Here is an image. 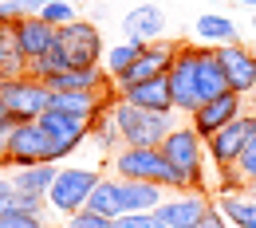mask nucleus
<instances>
[{
  "label": "nucleus",
  "mask_w": 256,
  "mask_h": 228,
  "mask_svg": "<svg viewBox=\"0 0 256 228\" xmlns=\"http://www.w3.org/2000/svg\"><path fill=\"white\" fill-rule=\"evenodd\" d=\"M60 228H110V217H102V213H95V209H79V213L64 217Z\"/></svg>",
  "instance_id": "28"
},
{
  "label": "nucleus",
  "mask_w": 256,
  "mask_h": 228,
  "mask_svg": "<svg viewBox=\"0 0 256 228\" xmlns=\"http://www.w3.org/2000/svg\"><path fill=\"white\" fill-rule=\"evenodd\" d=\"M98 169L91 165H60V173H56V181H52V189H48V205H52V213L56 217H71V213H79V209H87V197L91 189L98 185Z\"/></svg>",
  "instance_id": "4"
},
{
  "label": "nucleus",
  "mask_w": 256,
  "mask_h": 228,
  "mask_svg": "<svg viewBox=\"0 0 256 228\" xmlns=\"http://www.w3.org/2000/svg\"><path fill=\"white\" fill-rule=\"evenodd\" d=\"M217 55H221V67H224V79H228V91H236V95H252L256 87V55L248 43H224L217 47Z\"/></svg>",
  "instance_id": "14"
},
{
  "label": "nucleus",
  "mask_w": 256,
  "mask_h": 228,
  "mask_svg": "<svg viewBox=\"0 0 256 228\" xmlns=\"http://www.w3.org/2000/svg\"><path fill=\"white\" fill-rule=\"evenodd\" d=\"M170 95L174 110L190 118L201 102V79H197V43H178V55L170 67Z\"/></svg>",
  "instance_id": "6"
},
{
  "label": "nucleus",
  "mask_w": 256,
  "mask_h": 228,
  "mask_svg": "<svg viewBox=\"0 0 256 228\" xmlns=\"http://www.w3.org/2000/svg\"><path fill=\"white\" fill-rule=\"evenodd\" d=\"M16 75H28V59L16 43L12 24H0V79H16Z\"/></svg>",
  "instance_id": "24"
},
{
  "label": "nucleus",
  "mask_w": 256,
  "mask_h": 228,
  "mask_svg": "<svg viewBox=\"0 0 256 228\" xmlns=\"http://www.w3.org/2000/svg\"><path fill=\"white\" fill-rule=\"evenodd\" d=\"M60 165L56 162H40V165H24V169H12V185L28 197H48L52 181H56Z\"/></svg>",
  "instance_id": "21"
},
{
  "label": "nucleus",
  "mask_w": 256,
  "mask_h": 228,
  "mask_svg": "<svg viewBox=\"0 0 256 228\" xmlns=\"http://www.w3.org/2000/svg\"><path fill=\"white\" fill-rule=\"evenodd\" d=\"M122 32L126 39H166V12H162L154 0H146V4H134L126 16H122Z\"/></svg>",
  "instance_id": "16"
},
{
  "label": "nucleus",
  "mask_w": 256,
  "mask_h": 228,
  "mask_svg": "<svg viewBox=\"0 0 256 228\" xmlns=\"http://www.w3.org/2000/svg\"><path fill=\"white\" fill-rule=\"evenodd\" d=\"M12 32H16V43H20L24 59L32 63V59L48 55V51L56 47L60 28H52V24H48V20H40V16H24V20H16V24H12Z\"/></svg>",
  "instance_id": "15"
},
{
  "label": "nucleus",
  "mask_w": 256,
  "mask_h": 228,
  "mask_svg": "<svg viewBox=\"0 0 256 228\" xmlns=\"http://www.w3.org/2000/svg\"><path fill=\"white\" fill-rule=\"evenodd\" d=\"M162 228H166V225H162Z\"/></svg>",
  "instance_id": "42"
},
{
  "label": "nucleus",
  "mask_w": 256,
  "mask_h": 228,
  "mask_svg": "<svg viewBox=\"0 0 256 228\" xmlns=\"http://www.w3.org/2000/svg\"><path fill=\"white\" fill-rule=\"evenodd\" d=\"M106 98H114V95H102V91H52V106L48 110H67V114L91 118Z\"/></svg>",
  "instance_id": "22"
},
{
  "label": "nucleus",
  "mask_w": 256,
  "mask_h": 228,
  "mask_svg": "<svg viewBox=\"0 0 256 228\" xmlns=\"http://www.w3.org/2000/svg\"><path fill=\"white\" fill-rule=\"evenodd\" d=\"M110 169L126 181H154L162 189H178V173L170 169L158 146H122L118 154H110Z\"/></svg>",
  "instance_id": "3"
},
{
  "label": "nucleus",
  "mask_w": 256,
  "mask_h": 228,
  "mask_svg": "<svg viewBox=\"0 0 256 228\" xmlns=\"http://www.w3.org/2000/svg\"><path fill=\"white\" fill-rule=\"evenodd\" d=\"M252 55H256V43H252Z\"/></svg>",
  "instance_id": "39"
},
{
  "label": "nucleus",
  "mask_w": 256,
  "mask_h": 228,
  "mask_svg": "<svg viewBox=\"0 0 256 228\" xmlns=\"http://www.w3.org/2000/svg\"><path fill=\"white\" fill-rule=\"evenodd\" d=\"M236 169H240L244 181H256V130H252V138H248V146H244V154L236 158Z\"/></svg>",
  "instance_id": "32"
},
{
  "label": "nucleus",
  "mask_w": 256,
  "mask_h": 228,
  "mask_svg": "<svg viewBox=\"0 0 256 228\" xmlns=\"http://www.w3.org/2000/svg\"><path fill=\"white\" fill-rule=\"evenodd\" d=\"M122 102H134V106H146V110H174V95H170V75H158V79H146V83H134L126 91H118ZM178 114V110H174Z\"/></svg>",
  "instance_id": "17"
},
{
  "label": "nucleus",
  "mask_w": 256,
  "mask_h": 228,
  "mask_svg": "<svg viewBox=\"0 0 256 228\" xmlns=\"http://www.w3.org/2000/svg\"><path fill=\"white\" fill-rule=\"evenodd\" d=\"M20 201H24V193L12 185V177H0V217L4 213H20Z\"/></svg>",
  "instance_id": "30"
},
{
  "label": "nucleus",
  "mask_w": 256,
  "mask_h": 228,
  "mask_svg": "<svg viewBox=\"0 0 256 228\" xmlns=\"http://www.w3.org/2000/svg\"><path fill=\"white\" fill-rule=\"evenodd\" d=\"M166 154L170 169L178 173V193H193V189H205V165H209V154H205V138L193 130L190 122H178L174 130L166 134V142L158 146ZM209 193V189H205Z\"/></svg>",
  "instance_id": "1"
},
{
  "label": "nucleus",
  "mask_w": 256,
  "mask_h": 228,
  "mask_svg": "<svg viewBox=\"0 0 256 228\" xmlns=\"http://www.w3.org/2000/svg\"><path fill=\"white\" fill-rule=\"evenodd\" d=\"M193 35H197V43H205V47H224V43H240V32H236V24L221 16V12H205V16H197V24H193Z\"/></svg>",
  "instance_id": "20"
},
{
  "label": "nucleus",
  "mask_w": 256,
  "mask_h": 228,
  "mask_svg": "<svg viewBox=\"0 0 256 228\" xmlns=\"http://www.w3.org/2000/svg\"><path fill=\"white\" fill-rule=\"evenodd\" d=\"M44 4H52V0H44Z\"/></svg>",
  "instance_id": "40"
},
{
  "label": "nucleus",
  "mask_w": 256,
  "mask_h": 228,
  "mask_svg": "<svg viewBox=\"0 0 256 228\" xmlns=\"http://www.w3.org/2000/svg\"><path fill=\"white\" fill-rule=\"evenodd\" d=\"M110 228H162V221L154 213H122L110 221Z\"/></svg>",
  "instance_id": "29"
},
{
  "label": "nucleus",
  "mask_w": 256,
  "mask_h": 228,
  "mask_svg": "<svg viewBox=\"0 0 256 228\" xmlns=\"http://www.w3.org/2000/svg\"><path fill=\"white\" fill-rule=\"evenodd\" d=\"M174 55H178V39H150L142 51H138V59L114 79V91H126L134 83H146V79H158V75H170V67H174Z\"/></svg>",
  "instance_id": "10"
},
{
  "label": "nucleus",
  "mask_w": 256,
  "mask_h": 228,
  "mask_svg": "<svg viewBox=\"0 0 256 228\" xmlns=\"http://www.w3.org/2000/svg\"><path fill=\"white\" fill-rule=\"evenodd\" d=\"M118 193H122V213H154L166 201V189L154 185V181H126V177H118Z\"/></svg>",
  "instance_id": "19"
},
{
  "label": "nucleus",
  "mask_w": 256,
  "mask_h": 228,
  "mask_svg": "<svg viewBox=\"0 0 256 228\" xmlns=\"http://www.w3.org/2000/svg\"><path fill=\"white\" fill-rule=\"evenodd\" d=\"M114 98H118V95H114ZM114 98H106V102L98 106L95 114H91V130H87V142L95 146L98 154H106V158L122 150V134H118L114 114H110V102H114Z\"/></svg>",
  "instance_id": "18"
},
{
  "label": "nucleus",
  "mask_w": 256,
  "mask_h": 228,
  "mask_svg": "<svg viewBox=\"0 0 256 228\" xmlns=\"http://www.w3.org/2000/svg\"><path fill=\"white\" fill-rule=\"evenodd\" d=\"M146 47V39H122V43H114V47H106V63H102V71H106V79L114 83L122 71H126L134 59H138V51Z\"/></svg>",
  "instance_id": "26"
},
{
  "label": "nucleus",
  "mask_w": 256,
  "mask_h": 228,
  "mask_svg": "<svg viewBox=\"0 0 256 228\" xmlns=\"http://www.w3.org/2000/svg\"><path fill=\"white\" fill-rule=\"evenodd\" d=\"M40 20H48L52 28H67L71 20H79V16H75V0H52V4H44Z\"/></svg>",
  "instance_id": "27"
},
{
  "label": "nucleus",
  "mask_w": 256,
  "mask_h": 228,
  "mask_svg": "<svg viewBox=\"0 0 256 228\" xmlns=\"http://www.w3.org/2000/svg\"><path fill=\"white\" fill-rule=\"evenodd\" d=\"M87 209H95L102 217H122V193H118V177H98V185L87 197Z\"/></svg>",
  "instance_id": "25"
},
{
  "label": "nucleus",
  "mask_w": 256,
  "mask_h": 228,
  "mask_svg": "<svg viewBox=\"0 0 256 228\" xmlns=\"http://www.w3.org/2000/svg\"><path fill=\"white\" fill-rule=\"evenodd\" d=\"M0 106L8 118L16 122H32L52 106V87L40 83L32 75H16V79H0Z\"/></svg>",
  "instance_id": "5"
},
{
  "label": "nucleus",
  "mask_w": 256,
  "mask_h": 228,
  "mask_svg": "<svg viewBox=\"0 0 256 228\" xmlns=\"http://www.w3.org/2000/svg\"><path fill=\"white\" fill-rule=\"evenodd\" d=\"M24 16H28L24 0H0V24H16V20H24Z\"/></svg>",
  "instance_id": "33"
},
{
  "label": "nucleus",
  "mask_w": 256,
  "mask_h": 228,
  "mask_svg": "<svg viewBox=\"0 0 256 228\" xmlns=\"http://www.w3.org/2000/svg\"><path fill=\"white\" fill-rule=\"evenodd\" d=\"M40 126L52 138V158L64 165V158H71L79 146H87V130H91V118L83 114H67V110H44L40 114Z\"/></svg>",
  "instance_id": "9"
},
{
  "label": "nucleus",
  "mask_w": 256,
  "mask_h": 228,
  "mask_svg": "<svg viewBox=\"0 0 256 228\" xmlns=\"http://www.w3.org/2000/svg\"><path fill=\"white\" fill-rule=\"evenodd\" d=\"M213 205L232 228H256V201H248L244 193H217Z\"/></svg>",
  "instance_id": "23"
},
{
  "label": "nucleus",
  "mask_w": 256,
  "mask_h": 228,
  "mask_svg": "<svg viewBox=\"0 0 256 228\" xmlns=\"http://www.w3.org/2000/svg\"><path fill=\"white\" fill-rule=\"evenodd\" d=\"M252 130H256V114H252V110H244L240 118H232L228 126H221L213 138H205L209 165H213V169H228V165H236V158L244 154V146H248Z\"/></svg>",
  "instance_id": "8"
},
{
  "label": "nucleus",
  "mask_w": 256,
  "mask_h": 228,
  "mask_svg": "<svg viewBox=\"0 0 256 228\" xmlns=\"http://www.w3.org/2000/svg\"><path fill=\"white\" fill-rule=\"evenodd\" d=\"M40 162H56V158H52V138H48V130L40 126V118H32V122H20L12 130L8 154H4L0 165L4 169H24V165H40Z\"/></svg>",
  "instance_id": "7"
},
{
  "label": "nucleus",
  "mask_w": 256,
  "mask_h": 228,
  "mask_svg": "<svg viewBox=\"0 0 256 228\" xmlns=\"http://www.w3.org/2000/svg\"><path fill=\"white\" fill-rule=\"evenodd\" d=\"M248 110L256 114V87H252V95H248Z\"/></svg>",
  "instance_id": "36"
},
{
  "label": "nucleus",
  "mask_w": 256,
  "mask_h": 228,
  "mask_svg": "<svg viewBox=\"0 0 256 228\" xmlns=\"http://www.w3.org/2000/svg\"><path fill=\"white\" fill-rule=\"evenodd\" d=\"M197 228H232V225H228V221H224V217H221V209L213 205V209L205 213V221H201V225H197Z\"/></svg>",
  "instance_id": "34"
},
{
  "label": "nucleus",
  "mask_w": 256,
  "mask_h": 228,
  "mask_svg": "<svg viewBox=\"0 0 256 228\" xmlns=\"http://www.w3.org/2000/svg\"><path fill=\"white\" fill-rule=\"evenodd\" d=\"M244 197H248V201H256V181H248V185H244Z\"/></svg>",
  "instance_id": "35"
},
{
  "label": "nucleus",
  "mask_w": 256,
  "mask_h": 228,
  "mask_svg": "<svg viewBox=\"0 0 256 228\" xmlns=\"http://www.w3.org/2000/svg\"><path fill=\"white\" fill-rule=\"evenodd\" d=\"M209 209H213V197L205 189H193V193H166V201L154 209V217L166 228H197Z\"/></svg>",
  "instance_id": "13"
},
{
  "label": "nucleus",
  "mask_w": 256,
  "mask_h": 228,
  "mask_svg": "<svg viewBox=\"0 0 256 228\" xmlns=\"http://www.w3.org/2000/svg\"><path fill=\"white\" fill-rule=\"evenodd\" d=\"M236 4H240V8H252V12H256V0H236Z\"/></svg>",
  "instance_id": "37"
},
{
  "label": "nucleus",
  "mask_w": 256,
  "mask_h": 228,
  "mask_svg": "<svg viewBox=\"0 0 256 228\" xmlns=\"http://www.w3.org/2000/svg\"><path fill=\"white\" fill-rule=\"evenodd\" d=\"M110 114L118 122V134H122V146H162L166 134L174 130V110H146V106H134V102H122L114 98L110 102Z\"/></svg>",
  "instance_id": "2"
},
{
  "label": "nucleus",
  "mask_w": 256,
  "mask_h": 228,
  "mask_svg": "<svg viewBox=\"0 0 256 228\" xmlns=\"http://www.w3.org/2000/svg\"><path fill=\"white\" fill-rule=\"evenodd\" d=\"M56 43L71 67H102V32L91 20H71L67 28H60Z\"/></svg>",
  "instance_id": "11"
},
{
  "label": "nucleus",
  "mask_w": 256,
  "mask_h": 228,
  "mask_svg": "<svg viewBox=\"0 0 256 228\" xmlns=\"http://www.w3.org/2000/svg\"><path fill=\"white\" fill-rule=\"evenodd\" d=\"M252 32H256V12H252Z\"/></svg>",
  "instance_id": "38"
},
{
  "label": "nucleus",
  "mask_w": 256,
  "mask_h": 228,
  "mask_svg": "<svg viewBox=\"0 0 256 228\" xmlns=\"http://www.w3.org/2000/svg\"><path fill=\"white\" fill-rule=\"evenodd\" d=\"M0 177H4V173H0Z\"/></svg>",
  "instance_id": "41"
},
{
  "label": "nucleus",
  "mask_w": 256,
  "mask_h": 228,
  "mask_svg": "<svg viewBox=\"0 0 256 228\" xmlns=\"http://www.w3.org/2000/svg\"><path fill=\"white\" fill-rule=\"evenodd\" d=\"M0 228H52V225L44 217H32V213H4Z\"/></svg>",
  "instance_id": "31"
},
{
  "label": "nucleus",
  "mask_w": 256,
  "mask_h": 228,
  "mask_svg": "<svg viewBox=\"0 0 256 228\" xmlns=\"http://www.w3.org/2000/svg\"><path fill=\"white\" fill-rule=\"evenodd\" d=\"M244 110H248V98L236 95V91H224V95H217V98L197 102V110L190 114V126L201 134V138H213L221 126H228L232 118H240Z\"/></svg>",
  "instance_id": "12"
}]
</instances>
